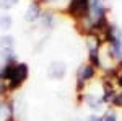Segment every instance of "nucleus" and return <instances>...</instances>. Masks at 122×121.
<instances>
[{"instance_id":"nucleus-1","label":"nucleus","mask_w":122,"mask_h":121,"mask_svg":"<svg viewBox=\"0 0 122 121\" xmlns=\"http://www.w3.org/2000/svg\"><path fill=\"white\" fill-rule=\"evenodd\" d=\"M0 79L8 80V88H18L28 79V67L25 64H16L10 61L0 72Z\"/></svg>"},{"instance_id":"nucleus-2","label":"nucleus","mask_w":122,"mask_h":121,"mask_svg":"<svg viewBox=\"0 0 122 121\" xmlns=\"http://www.w3.org/2000/svg\"><path fill=\"white\" fill-rule=\"evenodd\" d=\"M88 12H90V2L88 0H72L68 5V13L78 21L88 18Z\"/></svg>"},{"instance_id":"nucleus-3","label":"nucleus","mask_w":122,"mask_h":121,"mask_svg":"<svg viewBox=\"0 0 122 121\" xmlns=\"http://www.w3.org/2000/svg\"><path fill=\"white\" fill-rule=\"evenodd\" d=\"M94 75V67L93 65H85L80 69V80H88Z\"/></svg>"},{"instance_id":"nucleus-4","label":"nucleus","mask_w":122,"mask_h":121,"mask_svg":"<svg viewBox=\"0 0 122 121\" xmlns=\"http://www.w3.org/2000/svg\"><path fill=\"white\" fill-rule=\"evenodd\" d=\"M10 23H11V21H10L8 17H2V20H0V26H2V28H3V26H5V28H8Z\"/></svg>"},{"instance_id":"nucleus-5","label":"nucleus","mask_w":122,"mask_h":121,"mask_svg":"<svg viewBox=\"0 0 122 121\" xmlns=\"http://www.w3.org/2000/svg\"><path fill=\"white\" fill-rule=\"evenodd\" d=\"M112 102H114V105H117V106H122V93L121 95H116L112 98Z\"/></svg>"},{"instance_id":"nucleus-6","label":"nucleus","mask_w":122,"mask_h":121,"mask_svg":"<svg viewBox=\"0 0 122 121\" xmlns=\"http://www.w3.org/2000/svg\"><path fill=\"white\" fill-rule=\"evenodd\" d=\"M103 121H116V115H114V113H107Z\"/></svg>"},{"instance_id":"nucleus-7","label":"nucleus","mask_w":122,"mask_h":121,"mask_svg":"<svg viewBox=\"0 0 122 121\" xmlns=\"http://www.w3.org/2000/svg\"><path fill=\"white\" fill-rule=\"evenodd\" d=\"M90 121H103V120H101V118H98V116H91Z\"/></svg>"}]
</instances>
